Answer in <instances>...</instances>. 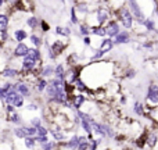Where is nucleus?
I'll return each instance as SVG.
<instances>
[{"label":"nucleus","instance_id":"nucleus-1","mask_svg":"<svg viewBox=\"0 0 158 150\" xmlns=\"http://www.w3.org/2000/svg\"><path fill=\"white\" fill-rule=\"evenodd\" d=\"M147 101L151 106H157L158 104V86L157 85H151L148 88L147 92Z\"/></svg>","mask_w":158,"mask_h":150},{"label":"nucleus","instance_id":"nucleus-2","mask_svg":"<svg viewBox=\"0 0 158 150\" xmlns=\"http://www.w3.org/2000/svg\"><path fill=\"white\" fill-rule=\"evenodd\" d=\"M119 18L121 21L123 22L126 28H131L132 27V14L128 8H121L119 10Z\"/></svg>","mask_w":158,"mask_h":150},{"label":"nucleus","instance_id":"nucleus-3","mask_svg":"<svg viewBox=\"0 0 158 150\" xmlns=\"http://www.w3.org/2000/svg\"><path fill=\"white\" fill-rule=\"evenodd\" d=\"M129 7L132 8V11H133V14L136 15V18L139 19L140 24H143V22H144V17H143V13H142V10H140V7L137 6V3L136 2H129Z\"/></svg>","mask_w":158,"mask_h":150},{"label":"nucleus","instance_id":"nucleus-4","mask_svg":"<svg viewBox=\"0 0 158 150\" xmlns=\"http://www.w3.org/2000/svg\"><path fill=\"white\" fill-rule=\"evenodd\" d=\"M64 49V43L63 42H54L52 46V49H50V57L54 58L57 54H60L61 52H63Z\"/></svg>","mask_w":158,"mask_h":150},{"label":"nucleus","instance_id":"nucleus-5","mask_svg":"<svg viewBox=\"0 0 158 150\" xmlns=\"http://www.w3.org/2000/svg\"><path fill=\"white\" fill-rule=\"evenodd\" d=\"M104 32L108 36H117L118 32H119V27H118L117 22H110V24L107 25V28L104 29Z\"/></svg>","mask_w":158,"mask_h":150},{"label":"nucleus","instance_id":"nucleus-6","mask_svg":"<svg viewBox=\"0 0 158 150\" xmlns=\"http://www.w3.org/2000/svg\"><path fill=\"white\" fill-rule=\"evenodd\" d=\"M28 53V47L25 43H19L18 46L15 47V50H14V54L17 56V57H22V56H27Z\"/></svg>","mask_w":158,"mask_h":150},{"label":"nucleus","instance_id":"nucleus-7","mask_svg":"<svg viewBox=\"0 0 158 150\" xmlns=\"http://www.w3.org/2000/svg\"><path fill=\"white\" fill-rule=\"evenodd\" d=\"M25 57L32 60V61H36V60H39V57H40V53H39L36 49H28V53Z\"/></svg>","mask_w":158,"mask_h":150},{"label":"nucleus","instance_id":"nucleus-8","mask_svg":"<svg viewBox=\"0 0 158 150\" xmlns=\"http://www.w3.org/2000/svg\"><path fill=\"white\" fill-rule=\"evenodd\" d=\"M107 18H108V11L104 10V8H100V10L97 11V19H98V22H100V24H104Z\"/></svg>","mask_w":158,"mask_h":150},{"label":"nucleus","instance_id":"nucleus-9","mask_svg":"<svg viewBox=\"0 0 158 150\" xmlns=\"http://www.w3.org/2000/svg\"><path fill=\"white\" fill-rule=\"evenodd\" d=\"M129 41V36L128 32H122V33H118L115 36V43H125V42Z\"/></svg>","mask_w":158,"mask_h":150},{"label":"nucleus","instance_id":"nucleus-10","mask_svg":"<svg viewBox=\"0 0 158 150\" xmlns=\"http://www.w3.org/2000/svg\"><path fill=\"white\" fill-rule=\"evenodd\" d=\"M35 63H36V61H32V60H29V58L25 57L24 58V63H22V67H24V70L31 71V70L35 68Z\"/></svg>","mask_w":158,"mask_h":150},{"label":"nucleus","instance_id":"nucleus-11","mask_svg":"<svg viewBox=\"0 0 158 150\" xmlns=\"http://www.w3.org/2000/svg\"><path fill=\"white\" fill-rule=\"evenodd\" d=\"M15 89H17V92H19L22 96H28V95H29V89H28V86H27V85H24V84H18L15 86Z\"/></svg>","mask_w":158,"mask_h":150},{"label":"nucleus","instance_id":"nucleus-12","mask_svg":"<svg viewBox=\"0 0 158 150\" xmlns=\"http://www.w3.org/2000/svg\"><path fill=\"white\" fill-rule=\"evenodd\" d=\"M2 75L4 76V78H14V76L18 75V71H17V70H13V68H7L2 72Z\"/></svg>","mask_w":158,"mask_h":150},{"label":"nucleus","instance_id":"nucleus-13","mask_svg":"<svg viewBox=\"0 0 158 150\" xmlns=\"http://www.w3.org/2000/svg\"><path fill=\"white\" fill-rule=\"evenodd\" d=\"M111 47H112V42L110 41V39H107V41H104L103 42V45H101V47H100V53H106V52H108V50H111Z\"/></svg>","mask_w":158,"mask_h":150},{"label":"nucleus","instance_id":"nucleus-14","mask_svg":"<svg viewBox=\"0 0 158 150\" xmlns=\"http://www.w3.org/2000/svg\"><path fill=\"white\" fill-rule=\"evenodd\" d=\"M22 103H24V99H22V96L17 93V96L13 99V101H11L10 106H13V107H21Z\"/></svg>","mask_w":158,"mask_h":150},{"label":"nucleus","instance_id":"nucleus-15","mask_svg":"<svg viewBox=\"0 0 158 150\" xmlns=\"http://www.w3.org/2000/svg\"><path fill=\"white\" fill-rule=\"evenodd\" d=\"M72 103H74L75 109H79V107L85 103V97H83V96H75V97L72 99Z\"/></svg>","mask_w":158,"mask_h":150},{"label":"nucleus","instance_id":"nucleus-16","mask_svg":"<svg viewBox=\"0 0 158 150\" xmlns=\"http://www.w3.org/2000/svg\"><path fill=\"white\" fill-rule=\"evenodd\" d=\"M87 148H89V142H87L86 138H79L78 149H79V150H86Z\"/></svg>","mask_w":158,"mask_h":150},{"label":"nucleus","instance_id":"nucleus-17","mask_svg":"<svg viewBox=\"0 0 158 150\" xmlns=\"http://www.w3.org/2000/svg\"><path fill=\"white\" fill-rule=\"evenodd\" d=\"M14 36H15V39L18 42H22L25 38H27V32H25V31H22V29H18V31H15Z\"/></svg>","mask_w":158,"mask_h":150},{"label":"nucleus","instance_id":"nucleus-18","mask_svg":"<svg viewBox=\"0 0 158 150\" xmlns=\"http://www.w3.org/2000/svg\"><path fill=\"white\" fill-rule=\"evenodd\" d=\"M8 121H11V122H15V124L21 122V120H19V115L17 114L15 111L8 113Z\"/></svg>","mask_w":158,"mask_h":150},{"label":"nucleus","instance_id":"nucleus-19","mask_svg":"<svg viewBox=\"0 0 158 150\" xmlns=\"http://www.w3.org/2000/svg\"><path fill=\"white\" fill-rule=\"evenodd\" d=\"M78 142H79V138H78V136H74V138H72V139L68 142V145H67V146H68L69 149H77V148H78Z\"/></svg>","mask_w":158,"mask_h":150},{"label":"nucleus","instance_id":"nucleus-20","mask_svg":"<svg viewBox=\"0 0 158 150\" xmlns=\"http://www.w3.org/2000/svg\"><path fill=\"white\" fill-rule=\"evenodd\" d=\"M92 32L94 33V35H98V36H104V35H106V32H104V29L101 27H94L92 29Z\"/></svg>","mask_w":158,"mask_h":150},{"label":"nucleus","instance_id":"nucleus-21","mask_svg":"<svg viewBox=\"0 0 158 150\" xmlns=\"http://www.w3.org/2000/svg\"><path fill=\"white\" fill-rule=\"evenodd\" d=\"M7 24H8L7 15H4V14H0V27L6 28V27H7Z\"/></svg>","mask_w":158,"mask_h":150},{"label":"nucleus","instance_id":"nucleus-22","mask_svg":"<svg viewBox=\"0 0 158 150\" xmlns=\"http://www.w3.org/2000/svg\"><path fill=\"white\" fill-rule=\"evenodd\" d=\"M27 24L29 25L31 28H36V27H38V25H39V21L35 18V17H32V18H29V19H28V21H27Z\"/></svg>","mask_w":158,"mask_h":150},{"label":"nucleus","instance_id":"nucleus-23","mask_svg":"<svg viewBox=\"0 0 158 150\" xmlns=\"http://www.w3.org/2000/svg\"><path fill=\"white\" fill-rule=\"evenodd\" d=\"M15 135H17L18 138H28L27 132H25V128H18V129H15Z\"/></svg>","mask_w":158,"mask_h":150},{"label":"nucleus","instance_id":"nucleus-24","mask_svg":"<svg viewBox=\"0 0 158 150\" xmlns=\"http://www.w3.org/2000/svg\"><path fill=\"white\" fill-rule=\"evenodd\" d=\"M25 146H27L28 149H32L33 146H35V139H32V138H25Z\"/></svg>","mask_w":158,"mask_h":150},{"label":"nucleus","instance_id":"nucleus-25","mask_svg":"<svg viewBox=\"0 0 158 150\" xmlns=\"http://www.w3.org/2000/svg\"><path fill=\"white\" fill-rule=\"evenodd\" d=\"M135 113L136 114H139V115H143L144 114V111H143V106L140 103H136L135 104Z\"/></svg>","mask_w":158,"mask_h":150},{"label":"nucleus","instance_id":"nucleus-26","mask_svg":"<svg viewBox=\"0 0 158 150\" xmlns=\"http://www.w3.org/2000/svg\"><path fill=\"white\" fill-rule=\"evenodd\" d=\"M82 126H83V128H85V131H86L87 134H92V126H90V124L87 122V121L82 120Z\"/></svg>","mask_w":158,"mask_h":150},{"label":"nucleus","instance_id":"nucleus-27","mask_svg":"<svg viewBox=\"0 0 158 150\" xmlns=\"http://www.w3.org/2000/svg\"><path fill=\"white\" fill-rule=\"evenodd\" d=\"M36 134H38L39 136H46V135H47V131L40 125V126H38V128H36Z\"/></svg>","mask_w":158,"mask_h":150},{"label":"nucleus","instance_id":"nucleus-28","mask_svg":"<svg viewBox=\"0 0 158 150\" xmlns=\"http://www.w3.org/2000/svg\"><path fill=\"white\" fill-rule=\"evenodd\" d=\"M52 134H53V136H54L56 139H58V140L64 139V134H61L60 131H52Z\"/></svg>","mask_w":158,"mask_h":150},{"label":"nucleus","instance_id":"nucleus-29","mask_svg":"<svg viewBox=\"0 0 158 150\" xmlns=\"http://www.w3.org/2000/svg\"><path fill=\"white\" fill-rule=\"evenodd\" d=\"M143 24L147 27V29H150V31H153L154 29V21H151V19H146Z\"/></svg>","mask_w":158,"mask_h":150},{"label":"nucleus","instance_id":"nucleus-30","mask_svg":"<svg viewBox=\"0 0 158 150\" xmlns=\"http://www.w3.org/2000/svg\"><path fill=\"white\" fill-rule=\"evenodd\" d=\"M146 140H147V134H144L142 138H140L139 140H137V146H139V148H142V146L144 145V142H146Z\"/></svg>","mask_w":158,"mask_h":150},{"label":"nucleus","instance_id":"nucleus-31","mask_svg":"<svg viewBox=\"0 0 158 150\" xmlns=\"http://www.w3.org/2000/svg\"><path fill=\"white\" fill-rule=\"evenodd\" d=\"M57 33H63V35H69V29L67 28H61V27H57Z\"/></svg>","mask_w":158,"mask_h":150},{"label":"nucleus","instance_id":"nucleus-32","mask_svg":"<svg viewBox=\"0 0 158 150\" xmlns=\"http://www.w3.org/2000/svg\"><path fill=\"white\" fill-rule=\"evenodd\" d=\"M31 42H32L35 46H39V45H40V39H39L36 35H32V36H31Z\"/></svg>","mask_w":158,"mask_h":150},{"label":"nucleus","instance_id":"nucleus-33","mask_svg":"<svg viewBox=\"0 0 158 150\" xmlns=\"http://www.w3.org/2000/svg\"><path fill=\"white\" fill-rule=\"evenodd\" d=\"M46 85H47V82L44 81V79L39 81V84H38V90H39V92H40V90H43L44 88H46Z\"/></svg>","mask_w":158,"mask_h":150},{"label":"nucleus","instance_id":"nucleus-34","mask_svg":"<svg viewBox=\"0 0 158 150\" xmlns=\"http://www.w3.org/2000/svg\"><path fill=\"white\" fill-rule=\"evenodd\" d=\"M147 143L150 146H154V143H156V136H154V135H150V136H148L147 135Z\"/></svg>","mask_w":158,"mask_h":150},{"label":"nucleus","instance_id":"nucleus-35","mask_svg":"<svg viewBox=\"0 0 158 150\" xmlns=\"http://www.w3.org/2000/svg\"><path fill=\"white\" fill-rule=\"evenodd\" d=\"M77 86H78V89H81V90H85V89H86V85H85L83 82L81 81V79H77Z\"/></svg>","mask_w":158,"mask_h":150},{"label":"nucleus","instance_id":"nucleus-36","mask_svg":"<svg viewBox=\"0 0 158 150\" xmlns=\"http://www.w3.org/2000/svg\"><path fill=\"white\" fill-rule=\"evenodd\" d=\"M71 19L74 24H77L78 22V18H77V14H75V8H71Z\"/></svg>","mask_w":158,"mask_h":150},{"label":"nucleus","instance_id":"nucleus-37","mask_svg":"<svg viewBox=\"0 0 158 150\" xmlns=\"http://www.w3.org/2000/svg\"><path fill=\"white\" fill-rule=\"evenodd\" d=\"M97 145H98V140H92L90 142V150H96L97 149Z\"/></svg>","mask_w":158,"mask_h":150},{"label":"nucleus","instance_id":"nucleus-38","mask_svg":"<svg viewBox=\"0 0 158 150\" xmlns=\"http://www.w3.org/2000/svg\"><path fill=\"white\" fill-rule=\"evenodd\" d=\"M32 125H33V128H38V126H40V120H39V118H35V120H32Z\"/></svg>","mask_w":158,"mask_h":150},{"label":"nucleus","instance_id":"nucleus-39","mask_svg":"<svg viewBox=\"0 0 158 150\" xmlns=\"http://www.w3.org/2000/svg\"><path fill=\"white\" fill-rule=\"evenodd\" d=\"M52 72H53V70L50 68V67H47V68H46V70H44V71H43V76H47V75H50V74H52Z\"/></svg>","mask_w":158,"mask_h":150},{"label":"nucleus","instance_id":"nucleus-40","mask_svg":"<svg viewBox=\"0 0 158 150\" xmlns=\"http://www.w3.org/2000/svg\"><path fill=\"white\" fill-rule=\"evenodd\" d=\"M38 142H40V143H47V138L46 136H38Z\"/></svg>","mask_w":158,"mask_h":150},{"label":"nucleus","instance_id":"nucleus-41","mask_svg":"<svg viewBox=\"0 0 158 150\" xmlns=\"http://www.w3.org/2000/svg\"><path fill=\"white\" fill-rule=\"evenodd\" d=\"M43 148H44V150H52V149H53V143H50V142L44 143Z\"/></svg>","mask_w":158,"mask_h":150},{"label":"nucleus","instance_id":"nucleus-42","mask_svg":"<svg viewBox=\"0 0 158 150\" xmlns=\"http://www.w3.org/2000/svg\"><path fill=\"white\" fill-rule=\"evenodd\" d=\"M81 33H82V35H87V33H89V32H87V28L83 27V25L81 27Z\"/></svg>","mask_w":158,"mask_h":150},{"label":"nucleus","instance_id":"nucleus-43","mask_svg":"<svg viewBox=\"0 0 158 150\" xmlns=\"http://www.w3.org/2000/svg\"><path fill=\"white\" fill-rule=\"evenodd\" d=\"M6 95H7V93H6L4 90H3V88H2V89H0V99H3V100H4V99H6Z\"/></svg>","mask_w":158,"mask_h":150},{"label":"nucleus","instance_id":"nucleus-44","mask_svg":"<svg viewBox=\"0 0 158 150\" xmlns=\"http://www.w3.org/2000/svg\"><path fill=\"white\" fill-rule=\"evenodd\" d=\"M42 29H43V31H47V29H49V25H47L44 21H42Z\"/></svg>","mask_w":158,"mask_h":150},{"label":"nucleus","instance_id":"nucleus-45","mask_svg":"<svg viewBox=\"0 0 158 150\" xmlns=\"http://www.w3.org/2000/svg\"><path fill=\"white\" fill-rule=\"evenodd\" d=\"M101 56H103V53L97 52V53H96V56H94V57H93V58H100V57H101Z\"/></svg>","mask_w":158,"mask_h":150},{"label":"nucleus","instance_id":"nucleus-46","mask_svg":"<svg viewBox=\"0 0 158 150\" xmlns=\"http://www.w3.org/2000/svg\"><path fill=\"white\" fill-rule=\"evenodd\" d=\"M28 109H29V110H36V106H33V104H31V106H28Z\"/></svg>","mask_w":158,"mask_h":150},{"label":"nucleus","instance_id":"nucleus-47","mask_svg":"<svg viewBox=\"0 0 158 150\" xmlns=\"http://www.w3.org/2000/svg\"><path fill=\"white\" fill-rule=\"evenodd\" d=\"M85 43L89 45V43H90V39H89V38H85Z\"/></svg>","mask_w":158,"mask_h":150},{"label":"nucleus","instance_id":"nucleus-48","mask_svg":"<svg viewBox=\"0 0 158 150\" xmlns=\"http://www.w3.org/2000/svg\"><path fill=\"white\" fill-rule=\"evenodd\" d=\"M0 6H3V2H2V0H0Z\"/></svg>","mask_w":158,"mask_h":150},{"label":"nucleus","instance_id":"nucleus-49","mask_svg":"<svg viewBox=\"0 0 158 150\" xmlns=\"http://www.w3.org/2000/svg\"><path fill=\"white\" fill-rule=\"evenodd\" d=\"M157 14H158V11H157Z\"/></svg>","mask_w":158,"mask_h":150}]
</instances>
